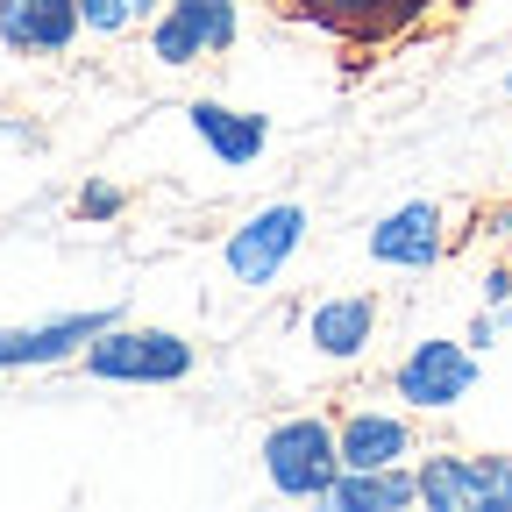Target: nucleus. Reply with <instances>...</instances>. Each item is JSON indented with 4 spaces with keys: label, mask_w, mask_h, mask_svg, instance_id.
Here are the masks:
<instances>
[{
    "label": "nucleus",
    "mask_w": 512,
    "mask_h": 512,
    "mask_svg": "<svg viewBox=\"0 0 512 512\" xmlns=\"http://www.w3.org/2000/svg\"><path fill=\"white\" fill-rule=\"evenodd\" d=\"M413 491L427 512H512V456L434 448V456L413 463Z\"/></svg>",
    "instance_id": "nucleus-4"
},
{
    "label": "nucleus",
    "mask_w": 512,
    "mask_h": 512,
    "mask_svg": "<svg viewBox=\"0 0 512 512\" xmlns=\"http://www.w3.org/2000/svg\"><path fill=\"white\" fill-rule=\"evenodd\" d=\"M498 86H505V93H512V72H505V79H498Z\"/></svg>",
    "instance_id": "nucleus-18"
},
{
    "label": "nucleus",
    "mask_w": 512,
    "mask_h": 512,
    "mask_svg": "<svg viewBox=\"0 0 512 512\" xmlns=\"http://www.w3.org/2000/svg\"><path fill=\"white\" fill-rule=\"evenodd\" d=\"M143 36H150V64H164V72L228 57L242 43V0H164Z\"/></svg>",
    "instance_id": "nucleus-6"
},
{
    "label": "nucleus",
    "mask_w": 512,
    "mask_h": 512,
    "mask_svg": "<svg viewBox=\"0 0 512 512\" xmlns=\"http://www.w3.org/2000/svg\"><path fill=\"white\" fill-rule=\"evenodd\" d=\"M320 505L328 512H406V505H420L413 463H399V470H342Z\"/></svg>",
    "instance_id": "nucleus-13"
},
{
    "label": "nucleus",
    "mask_w": 512,
    "mask_h": 512,
    "mask_svg": "<svg viewBox=\"0 0 512 512\" xmlns=\"http://www.w3.org/2000/svg\"><path fill=\"white\" fill-rule=\"evenodd\" d=\"M484 377V356L463 335H420L399 363H392V399L406 413H456Z\"/></svg>",
    "instance_id": "nucleus-5"
},
{
    "label": "nucleus",
    "mask_w": 512,
    "mask_h": 512,
    "mask_svg": "<svg viewBox=\"0 0 512 512\" xmlns=\"http://www.w3.org/2000/svg\"><path fill=\"white\" fill-rule=\"evenodd\" d=\"M185 128H192V143H200L221 171H249V164H264V150H271V121L235 107V100H214V93L185 100Z\"/></svg>",
    "instance_id": "nucleus-12"
},
{
    "label": "nucleus",
    "mask_w": 512,
    "mask_h": 512,
    "mask_svg": "<svg viewBox=\"0 0 512 512\" xmlns=\"http://www.w3.org/2000/svg\"><path fill=\"white\" fill-rule=\"evenodd\" d=\"M313 235V214L299 200H264V207H249L228 235H221V271L228 285L242 292H271L285 271H292V256L306 249Z\"/></svg>",
    "instance_id": "nucleus-2"
},
{
    "label": "nucleus",
    "mask_w": 512,
    "mask_h": 512,
    "mask_svg": "<svg viewBox=\"0 0 512 512\" xmlns=\"http://www.w3.org/2000/svg\"><path fill=\"white\" fill-rule=\"evenodd\" d=\"M335 448H342V470H399L420 456V434L406 406H349L335 420Z\"/></svg>",
    "instance_id": "nucleus-10"
},
{
    "label": "nucleus",
    "mask_w": 512,
    "mask_h": 512,
    "mask_svg": "<svg viewBox=\"0 0 512 512\" xmlns=\"http://www.w3.org/2000/svg\"><path fill=\"white\" fill-rule=\"evenodd\" d=\"M121 207H128V192H121L114 178H86V185H79V200H72L79 221H114Z\"/></svg>",
    "instance_id": "nucleus-16"
},
{
    "label": "nucleus",
    "mask_w": 512,
    "mask_h": 512,
    "mask_svg": "<svg viewBox=\"0 0 512 512\" xmlns=\"http://www.w3.org/2000/svg\"><path fill=\"white\" fill-rule=\"evenodd\" d=\"M448 249H456V228H448V207L441 200H399L384 207L370 228H363V256L377 271H434L448 264Z\"/></svg>",
    "instance_id": "nucleus-7"
},
{
    "label": "nucleus",
    "mask_w": 512,
    "mask_h": 512,
    "mask_svg": "<svg viewBox=\"0 0 512 512\" xmlns=\"http://www.w3.org/2000/svg\"><path fill=\"white\" fill-rule=\"evenodd\" d=\"M79 370L93 384H136V392H157V384H185L200 370V349L178 328H143V320H107V328L79 349Z\"/></svg>",
    "instance_id": "nucleus-1"
},
{
    "label": "nucleus",
    "mask_w": 512,
    "mask_h": 512,
    "mask_svg": "<svg viewBox=\"0 0 512 512\" xmlns=\"http://www.w3.org/2000/svg\"><path fill=\"white\" fill-rule=\"evenodd\" d=\"M377 320H384L377 292H328V299L306 306L299 335H306V349L320 363H363L370 342H377Z\"/></svg>",
    "instance_id": "nucleus-9"
},
{
    "label": "nucleus",
    "mask_w": 512,
    "mask_h": 512,
    "mask_svg": "<svg viewBox=\"0 0 512 512\" xmlns=\"http://www.w3.org/2000/svg\"><path fill=\"white\" fill-rule=\"evenodd\" d=\"M86 36L79 0H0V50L29 57V64H57L72 57Z\"/></svg>",
    "instance_id": "nucleus-11"
},
{
    "label": "nucleus",
    "mask_w": 512,
    "mask_h": 512,
    "mask_svg": "<svg viewBox=\"0 0 512 512\" xmlns=\"http://www.w3.org/2000/svg\"><path fill=\"white\" fill-rule=\"evenodd\" d=\"M79 22L93 43H121V36H136L143 15H136V0H79Z\"/></svg>",
    "instance_id": "nucleus-14"
},
{
    "label": "nucleus",
    "mask_w": 512,
    "mask_h": 512,
    "mask_svg": "<svg viewBox=\"0 0 512 512\" xmlns=\"http://www.w3.org/2000/svg\"><path fill=\"white\" fill-rule=\"evenodd\" d=\"M256 463H264V484L292 505H320L328 484L342 477V448H335V420L328 413H285L271 420L264 448H256Z\"/></svg>",
    "instance_id": "nucleus-3"
},
{
    "label": "nucleus",
    "mask_w": 512,
    "mask_h": 512,
    "mask_svg": "<svg viewBox=\"0 0 512 512\" xmlns=\"http://www.w3.org/2000/svg\"><path fill=\"white\" fill-rule=\"evenodd\" d=\"M505 164H512V143H505Z\"/></svg>",
    "instance_id": "nucleus-19"
},
{
    "label": "nucleus",
    "mask_w": 512,
    "mask_h": 512,
    "mask_svg": "<svg viewBox=\"0 0 512 512\" xmlns=\"http://www.w3.org/2000/svg\"><path fill=\"white\" fill-rule=\"evenodd\" d=\"M484 306H512V264L484 271Z\"/></svg>",
    "instance_id": "nucleus-17"
},
{
    "label": "nucleus",
    "mask_w": 512,
    "mask_h": 512,
    "mask_svg": "<svg viewBox=\"0 0 512 512\" xmlns=\"http://www.w3.org/2000/svg\"><path fill=\"white\" fill-rule=\"evenodd\" d=\"M313 15H335V22H399L413 15V0H299Z\"/></svg>",
    "instance_id": "nucleus-15"
},
{
    "label": "nucleus",
    "mask_w": 512,
    "mask_h": 512,
    "mask_svg": "<svg viewBox=\"0 0 512 512\" xmlns=\"http://www.w3.org/2000/svg\"><path fill=\"white\" fill-rule=\"evenodd\" d=\"M121 320L114 306H79V313H50V320H15L0 328V377H22V370H57V363H79V349Z\"/></svg>",
    "instance_id": "nucleus-8"
}]
</instances>
